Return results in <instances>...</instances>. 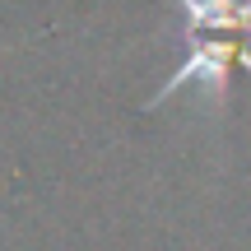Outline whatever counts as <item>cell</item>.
<instances>
[{"instance_id": "1", "label": "cell", "mask_w": 251, "mask_h": 251, "mask_svg": "<svg viewBox=\"0 0 251 251\" xmlns=\"http://www.w3.org/2000/svg\"><path fill=\"white\" fill-rule=\"evenodd\" d=\"M186 37H233L251 47V0H177Z\"/></svg>"}]
</instances>
